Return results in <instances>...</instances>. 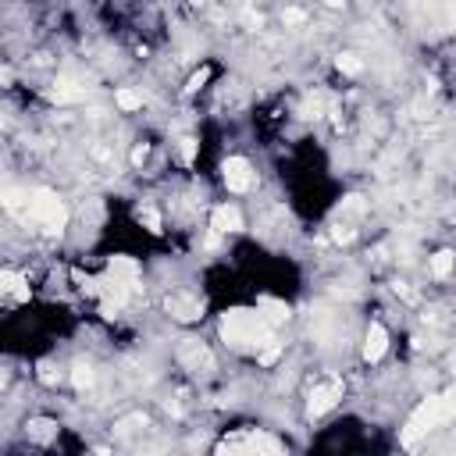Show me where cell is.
<instances>
[{
  "mask_svg": "<svg viewBox=\"0 0 456 456\" xmlns=\"http://www.w3.org/2000/svg\"><path fill=\"white\" fill-rule=\"evenodd\" d=\"M221 339L235 346V350H261V346L275 342L264 314L261 310H246V307H235L221 317Z\"/></svg>",
  "mask_w": 456,
  "mask_h": 456,
  "instance_id": "6da1fadb",
  "label": "cell"
},
{
  "mask_svg": "<svg viewBox=\"0 0 456 456\" xmlns=\"http://www.w3.org/2000/svg\"><path fill=\"white\" fill-rule=\"evenodd\" d=\"M453 413H456V392L424 399V403L410 413V421H407V428H403V446H417L428 431H435L439 424H446Z\"/></svg>",
  "mask_w": 456,
  "mask_h": 456,
  "instance_id": "7a4b0ae2",
  "label": "cell"
},
{
  "mask_svg": "<svg viewBox=\"0 0 456 456\" xmlns=\"http://www.w3.org/2000/svg\"><path fill=\"white\" fill-rule=\"evenodd\" d=\"M139 267L136 261L129 257H115L111 264H107V275H100V296L104 303H115L121 310V303L129 300L132 293H139Z\"/></svg>",
  "mask_w": 456,
  "mask_h": 456,
  "instance_id": "3957f363",
  "label": "cell"
},
{
  "mask_svg": "<svg viewBox=\"0 0 456 456\" xmlns=\"http://www.w3.org/2000/svg\"><path fill=\"white\" fill-rule=\"evenodd\" d=\"M214 456H285V449L278 439H271L267 431L246 428V431H232L228 439L217 442Z\"/></svg>",
  "mask_w": 456,
  "mask_h": 456,
  "instance_id": "277c9868",
  "label": "cell"
},
{
  "mask_svg": "<svg viewBox=\"0 0 456 456\" xmlns=\"http://www.w3.org/2000/svg\"><path fill=\"white\" fill-rule=\"evenodd\" d=\"M29 217L36 225H40L43 232H61L68 225V207L61 204L58 193L50 189H36L29 193Z\"/></svg>",
  "mask_w": 456,
  "mask_h": 456,
  "instance_id": "5b68a950",
  "label": "cell"
},
{
  "mask_svg": "<svg viewBox=\"0 0 456 456\" xmlns=\"http://www.w3.org/2000/svg\"><path fill=\"white\" fill-rule=\"evenodd\" d=\"M342 399V381L332 378V381H324V385H317L314 392H310V403H307V413L310 417H324L328 410H332L335 403Z\"/></svg>",
  "mask_w": 456,
  "mask_h": 456,
  "instance_id": "8992f818",
  "label": "cell"
},
{
  "mask_svg": "<svg viewBox=\"0 0 456 456\" xmlns=\"http://www.w3.org/2000/svg\"><path fill=\"white\" fill-rule=\"evenodd\" d=\"M221 175H225V186L232 193H250L253 189V171H250V160L246 157H228L221 164Z\"/></svg>",
  "mask_w": 456,
  "mask_h": 456,
  "instance_id": "52a82bcc",
  "label": "cell"
},
{
  "mask_svg": "<svg viewBox=\"0 0 456 456\" xmlns=\"http://www.w3.org/2000/svg\"><path fill=\"white\" fill-rule=\"evenodd\" d=\"M178 360L186 363L189 371H211L214 368V357L204 342H196V339H182L178 346Z\"/></svg>",
  "mask_w": 456,
  "mask_h": 456,
  "instance_id": "ba28073f",
  "label": "cell"
},
{
  "mask_svg": "<svg viewBox=\"0 0 456 456\" xmlns=\"http://www.w3.org/2000/svg\"><path fill=\"white\" fill-rule=\"evenodd\" d=\"M164 310H168L175 321H196V317H204V303L193 300V296H182V293H171L168 300H164Z\"/></svg>",
  "mask_w": 456,
  "mask_h": 456,
  "instance_id": "9c48e42d",
  "label": "cell"
},
{
  "mask_svg": "<svg viewBox=\"0 0 456 456\" xmlns=\"http://www.w3.org/2000/svg\"><path fill=\"white\" fill-rule=\"evenodd\" d=\"M389 353V332H385V324H371L368 328V339H363V360L368 363H378L381 357Z\"/></svg>",
  "mask_w": 456,
  "mask_h": 456,
  "instance_id": "30bf717a",
  "label": "cell"
},
{
  "mask_svg": "<svg viewBox=\"0 0 456 456\" xmlns=\"http://www.w3.org/2000/svg\"><path fill=\"white\" fill-rule=\"evenodd\" d=\"M211 228L214 232H243V214H239V207H214V214H211Z\"/></svg>",
  "mask_w": 456,
  "mask_h": 456,
  "instance_id": "8fae6325",
  "label": "cell"
},
{
  "mask_svg": "<svg viewBox=\"0 0 456 456\" xmlns=\"http://www.w3.org/2000/svg\"><path fill=\"white\" fill-rule=\"evenodd\" d=\"M0 293L22 303V300H29V285H25V278L18 275V271H0Z\"/></svg>",
  "mask_w": 456,
  "mask_h": 456,
  "instance_id": "7c38bea8",
  "label": "cell"
},
{
  "mask_svg": "<svg viewBox=\"0 0 456 456\" xmlns=\"http://www.w3.org/2000/svg\"><path fill=\"white\" fill-rule=\"evenodd\" d=\"M50 97L58 100V104H75V100L86 97V89L79 82H71V79H58V82H53V89H50Z\"/></svg>",
  "mask_w": 456,
  "mask_h": 456,
  "instance_id": "4fadbf2b",
  "label": "cell"
},
{
  "mask_svg": "<svg viewBox=\"0 0 456 456\" xmlns=\"http://www.w3.org/2000/svg\"><path fill=\"white\" fill-rule=\"evenodd\" d=\"M53 435H58V424H53L50 417H32V421H29V439H32V442L47 446Z\"/></svg>",
  "mask_w": 456,
  "mask_h": 456,
  "instance_id": "5bb4252c",
  "label": "cell"
},
{
  "mask_svg": "<svg viewBox=\"0 0 456 456\" xmlns=\"http://www.w3.org/2000/svg\"><path fill=\"white\" fill-rule=\"evenodd\" d=\"M257 310H261V314H264V321H267L271 328H275V324H282V321L289 317V307H285L282 300H271V296H264Z\"/></svg>",
  "mask_w": 456,
  "mask_h": 456,
  "instance_id": "9a60e30c",
  "label": "cell"
},
{
  "mask_svg": "<svg viewBox=\"0 0 456 456\" xmlns=\"http://www.w3.org/2000/svg\"><path fill=\"white\" fill-rule=\"evenodd\" d=\"M71 381H75V389H79V392L93 389V381H97L93 363H89V360H75V363H71Z\"/></svg>",
  "mask_w": 456,
  "mask_h": 456,
  "instance_id": "2e32d148",
  "label": "cell"
},
{
  "mask_svg": "<svg viewBox=\"0 0 456 456\" xmlns=\"http://www.w3.org/2000/svg\"><path fill=\"white\" fill-rule=\"evenodd\" d=\"M449 271H453V253H449V250L435 253V257H431V275H435V278H446Z\"/></svg>",
  "mask_w": 456,
  "mask_h": 456,
  "instance_id": "e0dca14e",
  "label": "cell"
},
{
  "mask_svg": "<svg viewBox=\"0 0 456 456\" xmlns=\"http://www.w3.org/2000/svg\"><path fill=\"white\" fill-rule=\"evenodd\" d=\"M115 104L121 107V111H139L143 107V97H136L132 89H118V97H115Z\"/></svg>",
  "mask_w": 456,
  "mask_h": 456,
  "instance_id": "ac0fdd59",
  "label": "cell"
},
{
  "mask_svg": "<svg viewBox=\"0 0 456 456\" xmlns=\"http://www.w3.org/2000/svg\"><path fill=\"white\" fill-rule=\"evenodd\" d=\"M363 64H360V58L357 53H339V71H346V75H357Z\"/></svg>",
  "mask_w": 456,
  "mask_h": 456,
  "instance_id": "d6986e66",
  "label": "cell"
},
{
  "mask_svg": "<svg viewBox=\"0 0 456 456\" xmlns=\"http://www.w3.org/2000/svg\"><path fill=\"white\" fill-rule=\"evenodd\" d=\"M139 221L147 225L150 232H160V214H157L154 207H139Z\"/></svg>",
  "mask_w": 456,
  "mask_h": 456,
  "instance_id": "ffe728a7",
  "label": "cell"
},
{
  "mask_svg": "<svg viewBox=\"0 0 456 456\" xmlns=\"http://www.w3.org/2000/svg\"><path fill=\"white\" fill-rule=\"evenodd\" d=\"M207 79H211V68H200V71H196V75L189 79V86H186V93H196V89H200V86H204Z\"/></svg>",
  "mask_w": 456,
  "mask_h": 456,
  "instance_id": "44dd1931",
  "label": "cell"
},
{
  "mask_svg": "<svg viewBox=\"0 0 456 456\" xmlns=\"http://www.w3.org/2000/svg\"><path fill=\"white\" fill-rule=\"evenodd\" d=\"M193 157H196V139H189V136H186V139H182V160L189 164Z\"/></svg>",
  "mask_w": 456,
  "mask_h": 456,
  "instance_id": "7402d4cb",
  "label": "cell"
},
{
  "mask_svg": "<svg viewBox=\"0 0 456 456\" xmlns=\"http://www.w3.org/2000/svg\"><path fill=\"white\" fill-rule=\"evenodd\" d=\"M278 353H282V350H278V346H267V350L261 353V363H264V368H271V363H275V360H278Z\"/></svg>",
  "mask_w": 456,
  "mask_h": 456,
  "instance_id": "603a6c76",
  "label": "cell"
},
{
  "mask_svg": "<svg viewBox=\"0 0 456 456\" xmlns=\"http://www.w3.org/2000/svg\"><path fill=\"white\" fill-rule=\"evenodd\" d=\"M332 235H335L339 243H350V239H353V228H342V225H335V228H332Z\"/></svg>",
  "mask_w": 456,
  "mask_h": 456,
  "instance_id": "cb8c5ba5",
  "label": "cell"
},
{
  "mask_svg": "<svg viewBox=\"0 0 456 456\" xmlns=\"http://www.w3.org/2000/svg\"><path fill=\"white\" fill-rule=\"evenodd\" d=\"M285 22H303V11H285Z\"/></svg>",
  "mask_w": 456,
  "mask_h": 456,
  "instance_id": "d4e9b609",
  "label": "cell"
},
{
  "mask_svg": "<svg viewBox=\"0 0 456 456\" xmlns=\"http://www.w3.org/2000/svg\"><path fill=\"white\" fill-rule=\"evenodd\" d=\"M143 157H147V147H136V154H132V160H136V164H143Z\"/></svg>",
  "mask_w": 456,
  "mask_h": 456,
  "instance_id": "484cf974",
  "label": "cell"
}]
</instances>
